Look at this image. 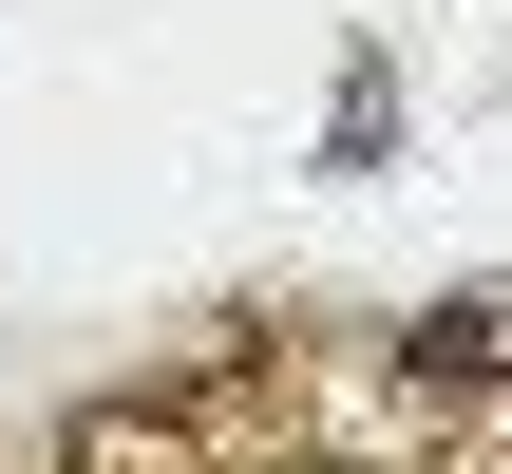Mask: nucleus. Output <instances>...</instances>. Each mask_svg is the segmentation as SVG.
Masks as SVG:
<instances>
[{"label":"nucleus","mask_w":512,"mask_h":474,"mask_svg":"<svg viewBox=\"0 0 512 474\" xmlns=\"http://www.w3.org/2000/svg\"><path fill=\"white\" fill-rule=\"evenodd\" d=\"M418 380H512V285H475V304H418V342H399Z\"/></svg>","instance_id":"nucleus-1"},{"label":"nucleus","mask_w":512,"mask_h":474,"mask_svg":"<svg viewBox=\"0 0 512 474\" xmlns=\"http://www.w3.org/2000/svg\"><path fill=\"white\" fill-rule=\"evenodd\" d=\"M380 133H399V76L361 57V76H342V114H323V152H342V171H380Z\"/></svg>","instance_id":"nucleus-2"}]
</instances>
